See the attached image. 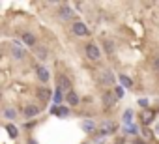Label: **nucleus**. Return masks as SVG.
I'll return each mask as SVG.
<instances>
[{
  "mask_svg": "<svg viewBox=\"0 0 159 144\" xmlns=\"http://www.w3.org/2000/svg\"><path fill=\"white\" fill-rule=\"evenodd\" d=\"M28 144H38V142L36 140H28Z\"/></svg>",
  "mask_w": 159,
  "mask_h": 144,
  "instance_id": "28",
  "label": "nucleus"
},
{
  "mask_svg": "<svg viewBox=\"0 0 159 144\" xmlns=\"http://www.w3.org/2000/svg\"><path fill=\"white\" fill-rule=\"evenodd\" d=\"M34 54H36V58L38 60H47V49L45 47H36V51H34Z\"/></svg>",
  "mask_w": 159,
  "mask_h": 144,
  "instance_id": "13",
  "label": "nucleus"
},
{
  "mask_svg": "<svg viewBox=\"0 0 159 144\" xmlns=\"http://www.w3.org/2000/svg\"><path fill=\"white\" fill-rule=\"evenodd\" d=\"M116 99H118V97H116L114 92H105V94H103V103H105L107 107H112V105L116 103Z\"/></svg>",
  "mask_w": 159,
  "mask_h": 144,
  "instance_id": "7",
  "label": "nucleus"
},
{
  "mask_svg": "<svg viewBox=\"0 0 159 144\" xmlns=\"http://www.w3.org/2000/svg\"><path fill=\"white\" fill-rule=\"evenodd\" d=\"M131 120H133V110H131V109H127V110L124 112V124H127V125H129V124H131Z\"/></svg>",
  "mask_w": 159,
  "mask_h": 144,
  "instance_id": "18",
  "label": "nucleus"
},
{
  "mask_svg": "<svg viewBox=\"0 0 159 144\" xmlns=\"http://www.w3.org/2000/svg\"><path fill=\"white\" fill-rule=\"evenodd\" d=\"M66 101H67L69 105H73V107H75V105H79V96L71 90V92H67V94H66Z\"/></svg>",
  "mask_w": 159,
  "mask_h": 144,
  "instance_id": "11",
  "label": "nucleus"
},
{
  "mask_svg": "<svg viewBox=\"0 0 159 144\" xmlns=\"http://www.w3.org/2000/svg\"><path fill=\"white\" fill-rule=\"evenodd\" d=\"M114 129V124H103V133H112Z\"/></svg>",
  "mask_w": 159,
  "mask_h": 144,
  "instance_id": "22",
  "label": "nucleus"
},
{
  "mask_svg": "<svg viewBox=\"0 0 159 144\" xmlns=\"http://www.w3.org/2000/svg\"><path fill=\"white\" fill-rule=\"evenodd\" d=\"M153 69L159 73V58H155V60H153Z\"/></svg>",
  "mask_w": 159,
  "mask_h": 144,
  "instance_id": "27",
  "label": "nucleus"
},
{
  "mask_svg": "<svg viewBox=\"0 0 159 144\" xmlns=\"http://www.w3.org/2000/svg\"><path fill=\"white\" fill-rule=\"evenodd\" d=\"M152 120H153V112H152V110H142V114H140V122H142L144 125H148Z\"/></svg>",
  "mask_w": 159,
  "mask_h": 144,
  "instance_id": "12",
  "label": "nucleus"
},
{
  "mask_svg": "<svg viewBox=\"0 0 159 144\" xmlns=\"http://www.w3.org/2000/svg\"><path fill=\"white\" fill-rule=\"evenodd\" d=\"M4 118H8V120H15V118H17V110L11 109V107L4 109Z\"/></svg>",
  "mask_w": 159,
  "mask_h": 144,
  "instance_id": "16",
  "label": "nucleus"
},
{
  "mask_svg": "<svg viewBox=\"0 0 159 144\" xmlns=\"http://www.w3.org/2000/svg\"><path fill=\"white\" fill-rule=\"evenodd\" d=\"M38 114H39V107H36V105H26L25 107V116L26 118H34Z\"/></svg>",
  "mask_w": 159,
  "mask_h": 144,
  "instance_id": "8",
  "label": "nucleus"
},
{
  "mask_svg": "<svg viewBox=\"0 0 159 144\" xmlns=\"http://www.w3.org/2000/svg\"><path fill=\"white\" fill-rule=\"evenodd\" d=\"M148 103H150V101H148V99H144V97H142V99H139V105H140L142 109H146V107H148Z\"/></svg>",
  "mask_w": 159,
  "mask_h": 144,
  "instance_id": "26",
  "label": "nucleus"
},
{
  "mask_svg": "<svg viewBox=\"0 0 159 144\" xmlns=\"http://www.w3.org/2000/svg\"><path fill=\"white\" fill-rule=\"evenodd\" d=\"M73 34L75 36H81V38H84V36H88V28H86V25L84 23H81V21H77V23H73Z\"/></svg>",
  "mask_w": 159,
  "mask_h": 144,
  "instance_id": "3",
  "label": "nucleus"
},
{
  "mask_svg": "<svg viewBox=\"0 0 159 144\" xmlns=\"http://www.w3.org/2000/svg\"><path fill=\"white\" fill-rule=\"evenodd\" d=\"M6 129L10 131V137H17V135H19V131H17V127H13L11 124H8V125H6Z\"/></svg>",
  "mask_w": 159,
  "mask_h": 144,
  "instance_id": "21",
  "label": "nucleus"
},
{
  "mask_svg": "<svg viewBox=\"0 0 159 144\" xmlns=\"http://www.w3.org/2000/svg\"><path fill=\"white\" fill-rule=\"evenodd\" d=\"M101 83L107 84V86H112L114 84V75L111 73V71H103L101 73Z\"/></svg>",
  "mask_w": 159,
  "mask_h": 144,
  "instance_id": "9",
  "label": "nucleus"
},
{
  "mask_svg": "<svg viewBox=\"0 0 159 144\" xmlns=\"http://www.w3.org/2000/svg\"><path fill=\"white\" fill-rule=\"evenodd\" d=\"M58 88L62 90V92H71V88H73V84H71V81H69V77H66V75H58Z\"/></svg>",
  "mask_w": 159,
  "mask_h": 144,
  "instance_id": "2",
  "label": "nucleus"
},
{
  "mask_svg": "<svg viewBox=\"0 0 159 144\" xmlns=\"http://www.w3.org/2000/svg\"><path fill=\"white\" fill-rule=\"evenodd\" d=\"M83 129H84V131H94V129H96V124L86 120V122H83Z\"/></svg>",
  "mask_w": 159,
  "mask_h": 144,
  "instance_id": "19",
  "label": "nucleus"
},
{
  "mask_svg": "<svg viewBox=\"0 0 159 144\" xmlns=\"http://www.w3.org/2000/svg\"><path fill=\"white\" fill-rule=\"evenodd\" d=\"M114 94H116L118 99H122V97H124V86H116V88H114Z\"/></svg>",
  "mask_w": 159,
  "mask_h": 144,
  "instance_id": "23",
  "label": "nucleus"
},
{
  "mask_svg": "<svg viewBox=\"0 0 159 144\" xmlns=\"http://www.w3.org/2000/svg\"><path fill=\"white\" fill-rule=\"evenodd\" d=\"M127 131H129V135H139V127L137 125H129Z\"/></svg>",
  "mask_w": 159,
  "mask_h": 144,
  "instance_id": "25",
  "label": "nucleus"
},
{
  "mask_svg": "<svg viewBox=\"0 0 159 144\" xmlns=\"http://www.w3.org/2000/svg\"><path fill=\"white\" fill-rule=\"evenodd\" d=\"M105 51H107L109 54H112V52H114V45H112L111 41H107V43H105Z\"/></svg>",
  "mask_w": 159,
  "mask_h": 144,
  "instance_id": "24",
  "label": "nucleus"
},
{
  "mask_svg": "<svg viewBox=\"0 0 159 144\" xmlns=\"http://www.w3.org/2000/svg\"><path fill=\"white\" fill-rule=\"evenodd\" d=\"M21 39H23V43L28 45V47H34V45H36V38H34V34H30V32H23V34H21Z\"/></svg>",
  "mask_w": 159,
  "mask_h": 144,
  "instance_id": "6",
  "label": "nucleus"
},
{
  "mask_svg": "<svg viewBox=\"0 0 159 144\" xmlns=\"http://www.w3.org/2000/svg\"><path fill=\"white\" fill-rule=\"evenodd\" d=\"M52 112H54V114H58V116H67V114H69V110H67L66 107H54V109H52Z\"/></svg>",
  "mask_w": 159,
  "mask_h": 144,
  "instance_id": "17",
  "label": "nucleus"
},
{
  "mask_svg": "<svg viewBox=\"0 0 159 144\" xmlns=\"http://www.w3.org/2000/svg\"><path fill=\"white\" fill-rule=\"evenodd\" d=\"M60 17H62V19H71V17H73V10H71L69 6H66V4L60 6Z\"/></svg>",
  "mask_w": 159,
  "mask_h": 144,
  "instance_id": "10",
  "label": "nucleus"
},
{
  "mask_svg": "<svg viewBox=\"0 0 159 144\" xmlns=\"http://www.w3.org/2000/svg\"><path fill=\"white\" fill-rule=\"evenodd\" d=\"M38 97H39V99H41V101L45 103V101H47V99L51 97V92H49L47 88H38Z\"/></svg>",
  "mask_w": 159,
  "mask_h": 144,
  "instance_id": "14",
  "label": "nucleus"
},
{
  "mask_svg": "<svg viewBox=\"0 0 159 144\" xmlns=\"http://www.w3.org/2000/svg\"><path fill=\"white\" fill-rule=\"evenodd\" d=\"M11 54H13L17 60H23L26 52H25V49H23V47H21V45L15 41V43H11Z\"/></svg>",
  "mask_w": 159,
  "mask_h": 144,
  "instance_id": "4",
  "label": "nucleus"
},
{
  "mask_svg": "<svg viewBox=\"0 0 159 144\" xmlns=\"http://www.w3.org/2000/svg\"><path fill=\"white\" fill-rule=\"evenodd\" d=\"M62 97H64V96H62V90H60V88H56V92H54V103H56V105H60V103H62Z\"/></svg>",
  "mask_w": 159,
  "mask_h": 144,
  "instance_id": "20",
  "label": "nucleus"
},
{
  "mask_svg": "<svg viewBox=\"0 0 159 144\" xmlns=\"http://www.w3.org/2000/svg\"><path fill=\"white\" fill-rule=\"evenodd\" d=\"M86 56L90 58V60H99L101 58V51H99V47L96 45V43H88L86 45Z\"/></svg>",
  "mask_w": 159,
  "mask_h": 144,
  "instance_id": "1",
  "label": "nucleus"
},
{
  "mask_svg": "<svg viewBox=\"0 0 159 144\" xmlns=\"http://www.w3.org/2000/svg\"><path fill=\"white\" fill-rule=\"evenodd\" d=\"M120 83H122L124 88H133V81H131L127 75H122V73H120Z\"/></svg>",
  "mask_w": 159,
  "mask_h": 144,
  "instance_id": "15",
  "label": "nucleus"
},
{
  "mask_svg": "<svg viewBox=\"0 0 159 144\" xmlns=\"http://www.w3.org/2000/svg\"><path fill=\"white\" fill-rule=\"evenodd\" d=\"M36 73H38V79H39L41 83H47L49 77H51V75H49V71H47L43 65H38V67H36Z\"/></svg>",
  "mask_w": 159,
  "mask_h": 144,
  "instance_id": "5",
  "label": "nucleus"
}]
</instances>
